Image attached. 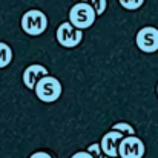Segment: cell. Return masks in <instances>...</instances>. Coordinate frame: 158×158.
I'll return each instance as SVG.
<instances>
[{"instance_id": "6da1fadb", "label": "cell", "mask_w": 158, "mask_h": 158, "mask_svg": "<svg viewBox=\"0 0 158 158\" xmlns=\"http://www.w3.org/2000/svg\"><path fill=\"white\" fill-rule=\"evenodd\" d=\"M61 83L58 81V78H55L52 75H46L43 78H40L34 88V92L37 95L39 100H42L43 103H54L61 97Z\"/></svg>"}, {"instance_id": "7a4b0ae2", "label": "cell", "mask_w": 158, "mask_h": 158, "mask_svg": "<svg viewBox=\"0 0 158 158\" xmlns=\"http://www.w3.org/2000/svg\"><path fill=\"white\" fill-rule=\"evenodd\" d=\"M95 11L88 5V3H75L71 9H69V23L75 28V29H88L95 23Z\"/></svg>"}, {"instance_id": "3957f363", "label": "cell", "mask_w": 158, "mask_h": 158, "mask_svg": "<svg viewBox=\"0 0 158 158\" xmlns=\"http://www.w3.org/2000/svg\"><path fill=\"white\" fill-rule=\"evenodd\" d=\"M48 28V17L40 9H29L22 15V29L28 35H42Z\"/></svg>"}, {"instance_id": "277c9868", "label": "cell", "mask_w": 158, "mask_h": 158, "mask_svg": "<svg viewBox=\"0 0 158 158\" xmlns=\"http://www.w3.org/2000/svg\"><path fill=\"white\" fill-rule=\"evenodd\" d=\"M55 39L63 48H77L83 40V31L75 29L69 22H63L55 31Z\"/></svg>"}, {"instance_id": "5b68a950", "label": "cell", "mask_w": 158, "mask_h": 158, "mask_svg": "<svg viewBox=\"0 0 158 158\" xmlns=\"http://www.w3.org/2000/svg\"><path fill=\"white\" fill-rule=\"evenodd\" d=\"M146 154V146L141 138L135 135L124 137L118 146V157L120 158H143Z\"/></svg>"}, {"instance_id": "8992f818", "label": "cell", "mask_w": 158, "mask_h": 158, "mask_svg": "<svg viewBox=\"0 0 158 158\" xmlns=\"http://www.w3.org/2000/svg\"><path fill=\"white\" fill-rule=\"evenodd\" d=\"M135 43L140 51L154 54L158 51V29L154 26H144L137 32Z\"/></svg>"}, {"instance_id": "52a82bcc", "label": "cell", "mask_w": 158, "mask_h": 158, "mask_svg": "<svg viewBox=\"0 0 158 158\" xmlns=\"http://www.w3.org/2000/svg\"><path fill=\"white\" fill-rule=\"evenodd\" d=\"M124 138V135L118 131H109L106 132L100 141V148L102 151L105 152L106 157L109 158H115L118 157V146H120V141Z\"/></svg>"}, {"instance_id": "ba28073f", "label": "cell", "mask_w": 158, "mask_h": 158, "mask_svg": "<svg viewBox=\"0 0 158 158\" xmlns=\"http://www.w3.org/2000/svg\"><path fill=\"white\" fill-rule=\"evenodd\" d=\"M46 75H49L48 69H46L43 64H37V63H35V64H29V66L23 71L22 80H23V83H25V86H26L28 89H32V91H34L37 81H39L40 78L46 77Z\"/></svg>"}, {"instance_id": "9c48e42d", "label": "cell", "mask_w": 158, "mask_h": 158, "mask_svg": "<svg viewBox=\"0 0 158 158\" xmlns=\"http://www.w3.org/2000/svg\"><path fill=\"white\" fill-rule=\"evenodd\" d=\"M12 61V49L5 42H0V69L6 68Z\"/></svg>"}, {"instance_id": "30bf717a", "label": "cell", "mask_w": 158, "mask_h": 158, "mask_svg": "<svg viewBox=\"0 0 158 158\" xmlns=\"http://www.w3.org/2000/svg\"><path fill=\"white\" fill-rule=\"evenodd\" d=\"M81 2L83 3H88L95 11L97 15H102L106 11V8H107V0H81Z\"/></svg>"}, {"instance_id": "8fae6325", "label": "cell", "mask_w": 158, "mask_h": 158, "mask_svg": "<svg viewBox=\"0 0 158 158\" xmlns=\"http://www.w3.org/2000/svg\"><path fill=\"white\" fill-rule=\"evenodd\" d=\"M112 131H118V132H121L123 135L126 134L127 137H129V135H135V129H134L129 123H124V121L115 123V124L112 126Z\"/></svg>"}, {"instance_id": "7c38bea8", "label": "cell", "mask_w": 158, "mask_h": 158, "mask_svg": "<svg viewBox=\"0 0 158 158\" xmlns=\"http://www.w3.org/2000/svg\"><path fill=\"white\" fill-rule=\"evenodd\" d=\"M144 0H120L121 8L127 9V11H137L143 6Z\"/></svg>"}, {"instance_id": "4fadbf2b", "label": "cell", "mask_w": 158, "mask_h": 158, "mask_svg": "<svg viewBox=\"0 0 158 158\" xmlns=\"http://www.w3.org/2000/svg\"><path fill=\"white\" fill-rule=\"evenodd\" d=\"M88 152H89L94 158H109V157H106L105 152L102 151L100 143H94V144H91V146L88 148Z\"/></svg>"}, {"instance_id": "5bb4252c", "label": "cell", "mask_w": 158, "mask_h": 158, "mask_svg": "<svg viewBox=\"0 0 158 158\" xmlns=\"http://www.w3.org/2000/svg\"><path fill=\"white\" fill-rule=\"evenodd\" d=\"M71 158H94L88 151H80V152H75Z\"/></svg>"}, {"instance_id": "9a60e30c", "label": "cell", "mask_w": 158, "mask_h": 158, "mask_svg": "<svg viewBox=\"0 0 158 158\" xmlns=\"http://www.w3.org/2000/svg\"><path fill=\"white\" fill-rule=\"evenodd\" d=\"M29 158H52L48 152H43V151H40V152H34L32 155Z\"/></svg>"}, {"instance_id": "2e32d148", "label": "cell", "mask_w": 158, "mask_h": 158, "mask_svg": "<svg viewBox=\"0 0 158 158\" xmlns=\"http://www.w3.org/2000/svg\"><path fill=\"white\" fill-rule=\"evenodd\" d=\"M157 95H158V83H157Z\"/></svg>"}]
</instances>
